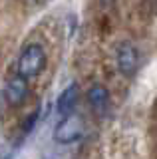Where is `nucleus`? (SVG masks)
<instances>
[{
  "mask_svg": "<svg viewBox=\"0 0 157 159\" xmlns=\"http://www.w3.org/2000/svg\"><path fill=\"white\" fill-rule=\"evenodd\" d=\"M4 96H6V102L10 106H18L22 103L28 96V82L26 78L22 76H14L12 80H8L6 88H4Z\"/></svg>",
  "mask_w": 157,
  "mask_h": 159,
  "instance_id": "7ed1b4c3",
  "label": "nucleus"
},
{
  "mask_svg": "<svg viewBox=\"0 0 157 159\" xmlns=\"http://www.w3.org/2000/svg\"><path fill=\"white\" fill-rule=\"evenodd\" d=\"M82 123H80V119L78 117H68V119H64V121L58 125L56 129V139L58 141H62V143H68V141H76V139H80L82 137Z\"/></svg>",
  "mask_w": 157,
  "mask_h": 159,
  "instance_id": "20e7f679",
  "label": "nucleus"
},
{
  "mask_svg": "<svg viewBox=\"0 0 157 159\" xmlns=\"http://www.w3.org/2000/svg\"><path fill=\"white\" fill-rule=\"evenodd\" d=\"M78 96H80V92H78L76 84H72L70 88H66L60 93V98H58V111H60L62 116L70 113L72 109L76 107V103H78Z\"/></svg>",
  "mask_w": 157,
  "mask_h": 159,
  "instance_id": "423d86ee",
  "label": "nucleus"
},
{
  "mask_svg": "<svg viewBox=\"0 0 157 159\" xmlns=\"http://www.w3.org/2000/svg\"><path fill=\"white\" fill-rule=\"evenodd\" d=\"M87 99H90V106L96 109L97 113H105L110 107V93L104 86H92L87 92Z\"/></svg>",
  "mask_w": 157,
  "mask_h": 159,
  "instance_id": "39448f33",
  "label": "nucleus"
},
{
  "mask_svg": "<svg viewBox=\"0 0 157 159\" xmlns=\"http://www.w3.org/2000/svg\"><path fill=\"white\" fill-rule=\"evenodd\" d=\"M115 64L123 76H133L139 68V50L131 42H121L115 50Z\"/></svg>",
  "mask_w": 157,
  "mask_h": 159,
  "instance_id": "f03ea898",
  "label": "nucleus"
},
{
  "mask_svg": "<svg viewBox=\"0 0 157 159\" xmlns=\"http://www.w3.org/2000/svg\"><path fill=\"white\" fill-rule=\"evenodd\" d=\"M46 62H48V56H46V50H44L42 44H38V42L28 44V46H24V50L18 56V64H16L18 76H22L26 80L36 78L46 68Z\"/></svg>",
  "mask_w": 157,
  "mask_h": 159,
  "instance_id": "f257e3e1",
  "label": "nucleus"
}]
</instances>
